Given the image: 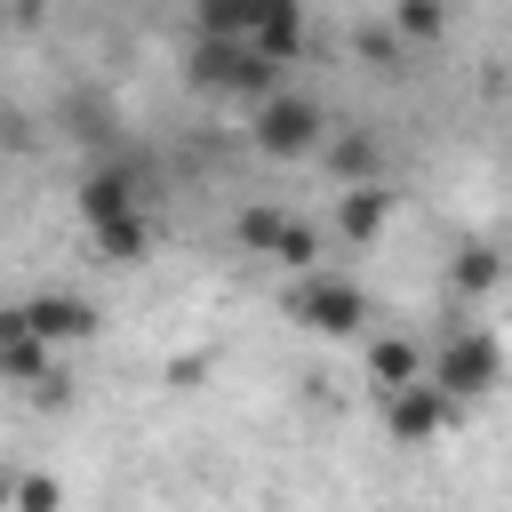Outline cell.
<instances>
[{
    "instance_id": "1",
    "label": "cell",
    "mask_w": 512,
    "mask_h": 512,
    "mask_svg": "<svg viewBox=\"0 0 512 512\" xmlns=\"http://www.w3.org/2000/svg\"><path fill=\"white\" fill-rule=\"evenodd\" d=\"M80 224H88V240H96L112 264H136V256H144V240H152V216H144V176H136L128 160L88 168V176H80Z\"/></svg>"
},
{
    "instance_id": "2",
    "label": "cell",
    "mask_w": 512,
    "mask_h": 512,
    "mask_svg": "<svg viewBox=\"0 0 512 512\" xmlns=\"http://www.w3.org/2000/svg\"><path fill=\"white\" fill-rule=\"evenodd\" d=\"M424 376H432L448 400H480V392H496V384H504V344H496L488 328L456 320V328L440 336V352L424 360Z\"/></svg>"
},
{
    "instance_id": "3",
    "label": "cell",
    "mask_w": 512,
    "mask_h": 512,
    "mask_svg": "<svg viewBox=\"0 0 512 512\" xmlns=\"http://www.w3.org/2000/svg\"><path fill=\"white\" fill-rule=\"evenodd\" d=\"M256 144H264L272 160H304V152H320V144H328V120H320V104H312V96L272 88V96L256 104Z\"/></svg>"
},
{
    "instance_id": "4",
    "label": "cell",
    "mask_w": 512,
    "mask_h": 512,
    "mask_svg": "<svg viewBox=\"0 0 512 512\" xmlns=\"http://www.w3.org/2000/svg\"><path fill=\"white\" fill-rule=\"evenodd\" d=\"M376 408H384V432H392V440H408V448L456 424V400H448L432 376H416V384H400V392H376Z\"/></svg>"
},
{
    "instance_id": "5",
    "label": "cell",
    "mask_w": 512,
    "mask_h": 512,
    "mask_svg": "<svg viewBox=\"0 0 512 512\" xmlns=\"http://www.w3.org/2000/svg\"><path fill=\"white\" fill-rule=\"evenodd\" d=\"M296 312H304L312 328H328V336H352V328L368 320V296H360L344 272H304V288H296Z\"/></svg>"
},
{
    "instance_id": "6",
    "label": "cell",
    "mask_w": 512,
    "mask_h": 512,
    "mask_svg": "<svg viewBox=\"0 0 512 512\" xmlns=\"http://www.w3.org/2000/svg\"><path fill=\"white\" fill-rule=\"evenodd\" d=\"M48 368H56L48 336L32 328L24 304H8V312H0V384H48Z\"/></svg>"
},
{
    "instance_id": "7",
    "label": "cell",
    "mask_w": 512,
    "mask_h": 512,
    "mask_svg": "<svg viewBox=\"0 0 512 512\" xmlns=\"http://www.w3.org/2000/svg\"><path fill=\"white\" fill-rule=\"evenodd\" d=\"M24 312H32V328L48 336V352H56L64 336H88V328H96V304H88V296H32Z\"/></svg>"
},
{
    "instance_id": "8",
    "label": "cell",
    "mask_w": 512,
    "mask_h": 512,
    "mask_svg": "<svg viewBox=\"0 0 512 512\" xmlns=\"http://www.w3.org/2000/svg\"><path fill=\"white\" fill-rule=\"evenodd\" d=\"M368 376H376V392H400V384L424 376V352H416L408 336H376V344H368Z\"/></svg>"
},
{
    "instance_id": "9",
    "label": "cell",
    "mask_w": 512,
    "mask_h": 512,
    "mask_svg": "<svg viewBox=\"0 0 512 512\" xmlns=\"http://www.w3.org/2000/svg\"><path fill=\"white\" fill-rule=\"evenodd\" d=\"M384 216H392V192H384V184H352V192H344V232H360V240H368Z\"/></svg>"
},
{
    "instance_id": "10",
    "label": "cell",
    "mask_w": 512,
    "mask_h": 512,
    "mask_svg": "<svg viewBox=\"0 0 512 512\" xmlns=\"http://www.w3.org/2000/svg\"><path fill=\"white\" fill-rule=\"evenodd\" d=\"M16 512H64L56 472H24V480H16Z\"/></svg>"
},
{
    "instance_id": "11",
    "label": "cell",
    "mask_w": 512,
    "mask_h": 512,
    "mask_svg": "<svg viewBox=\"0 0 512 512\" xmlns=\"http://www.w3.org/2000/svg\"><path fill=\"white\" fill-rule=\"evenodd\" d=\"M16 480H24V472H16V464H0V512H16Z\"/></svg>"
}]
</instances>
